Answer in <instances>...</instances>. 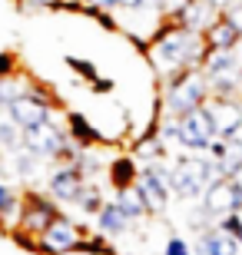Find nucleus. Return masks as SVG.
<instances>
[{
	"mask_svg": "<svg viewBox=\"0 0 242 255\" xmlns=\"http://www.w3.org/2000/svg\"><path fill=\"white\" fill-rule=\"evenodd\" d=\"M86 242V232L80 226H76L73 219H53L43 232L37 236V249L40 252H47V255H66V252H76V249H83Z\"/></svg>",
	"mask_w": 242,
	"mask_h": 255,
	"instance_id": "obj_7",
	"label": "nucleus"
},
{
	"mask_svg": "<svg viewBox=\"0 0 242 255\" xmlns=\"http://www.w3.org/2000/svg\"><path fill=\"white\" fill-rule=\"evenodd\" d=\"M70 132H66V126H60L56 120H47V123L40 126H30V129H23V149L37 152L40 159H60V152L70 146Z\"/></svg>",
	"mask_w": 242,
	"mask_h": 255,
	"instance_id": "obj_6",
	"label": "nucleus"
},
{
	"mask_svg": "<svg viewBox=\"0 0 242 255\" xmlns=\"http://www.w3.org/2000/svg\"><path fill=\"white\" fill-rule=\"evenodd\" d=\"M223 17H226V20H229V23H233V27H236V30H239V37H242V0H233V7L226 10Z\"/></svg>",
	"mask_w": 242,
	"mask_h": 255,
	"instance_id": "obj_27",
	"label": "nucleus"
},
{
	"mask_svg": "<svg viewBox=\"0 0 242 255\" xmlns=\"http://www.w3.org/2000/svg\"><path fill=\"white\" fill-rule=\"evenodd\" d=\"M206 106L219 139H242V100H209Z\"/></svg>",
	"mask_w": 242,
	"mask_h": 255,
	"instance_id": "obj_11",
	"label": "nucleus"
},
{
	"mask_svg": "<svg viewBox=\"0 0 242 255\" xmlns=\"http://www.w3.org/2000/svg\"><path fill=\"white\" fill-rule=\"evenodd\" d=\"M219 17H223V13H219L213 3H206V0H189L186 7H183L176 17H173V23L193 30V33H206V30L213 27Z\"/></svg>",
	"mask_w": 242,
	"mask_h": 255,
	"instance_id": "obj_13",
	"label": "nucleus"
},
{
	"mask_svg": "<svg viewBox=\"0 0 242 255\" xmlns=\"http://www.w3.org/2000/svg\"><path fill=\"white\" fill-rule=\"evenodd\" d=\"M0 146H3V152H17V149H23V129H20L10 116H3L0 120Z\"/></svg>",
	"mask_w": 242,
	"mask_h": 255,
	"instance_id": "obj_23",
	"label": "nucleus"
},
{
	"mask_svg": "<svg viewBox=\"0 0 242 255\" xmlns=\"http://www.w3.org/2000/svg\"><path fill=\"white\" fill-rule=\"evenodd\" d=\"M17 70H20L17 53L3 50V53H0V80H17Z\"/></svg>",
	"mask_w": 242,
	"mask_h": 255,
	"instance_id": "obj_25",
	"label": "nucleus"
},
{
	"mask_svg": "<svg viewBox=\"0 0 242 255\" xmlns=\"http://www.w3.org/2000/svg\"><path fill=\"white\" fill-rule=\"evenodd\" d=\"M80 7L86 10H100V13H113V10H120V0H80Z\"/></svg>",
	"mask_w": 242,
	"mask_h": 255,
	"instance_id": "obj_26",
	"label": "nucleus"
},
{
	"mask_svg": "<svg viewBox=\"0 0 242 255\" xmlns=\"http://www.w3.org/2000/svg\"><path fill=\"white\" fill-rule=\"evenodd\" d=\"M203 40H206V47H209V50H236V47L242 43L239 30H236L226 17L216 20L213 27H209V30L203 33Z\"/></svg>",
	"mask_w": 242,
	"mask_h": 255,
	"instance_id": "obj_17",
	"label": "nucleus"
},
{
	"mask_svg": "<svg viewBox=\"0 0 242 255\" xmlns=\"http://www.w3.org/2000/svg\"><path fill=\"white\" fill-rule=\"evenodd\" d=\"M106 206V196H103V189H100V182H90L83 189V196H80V202H76V209L83 212V216H100V209Z\"/></svg>",
	"mask_w": 242,
	"mask_h": 255,
	"instance_id": "obj_22",
	"label": "nucleus"
},
{
	"mask_svg": "<svg viewBox=\"0 0 242 255\" xmlns=\"http://www.w3.org/2000/svg\"><path fill=\"white\" fill-rule=\"evenodd\" d=\"M133 186L140 189L143 202H146V209H149V216H166L169 199H173V189H169V182H166V179H156L153 172L140 169V172H136V182H133Z\"/></svg>",
	"mask_w": 242,
	"mask_h": 255,
	"instance_id": "obj_12",
	"label": "nucleus"
},
{
	"mask_svg": "<svg viewBox=\"0 0 242 255\" xmlns=\"http://www.w3.org/2000/svg\"><path fill=\"white\" fill-rule=\"evenodd\" d=\"M216 139V126L209 116V106H199L193 113L179 116V139L176 146L183 152H206V146Z\"/></svg>",
	"mask_w": 242,
	"mask_h": 255,
	"instance_id": "obj_8",
	"label": "nucleus"
},
{
	"mask_svg": "<svg viewBox=\"0 0 242 255\" xmlns=\"http://www.w3.org/2000/svg\"><path fill=\"white\" fill-rule=\"evenodd\" d=\"M116 206L130 216V222L136 226V222H143V219L149 216V209H146V202H143V196H140V189L136 186H123V189H116Z\"/></svg>",
	"mask_w": 242,
	"mask_h": 255,
	"instance_id": "obj_20",
	"label": "nucleus"
},
{
	"mask_svg": "<svg viewBox=\"0 0 242 255\" xmlns=\"http://www.w3.org/2000/svg\"><path fill=\"white\" fill-rule=\"evenodd\" d=\"M233 179H236V186H239V189H242V169H239V172H236Z\"/></svg>",
	"mask_w": 242,
	"mask_h": 255,
	"instance_id": "obj_32",
	"label": "nucleus"
},
{
	"mask_svg": "<svg viewBox=\"0 0 242 255\" xmlns=\"http://www.w3.org/2000/svg\"><path fill=\"white\" fill-rule=\"evenodd\" d=\"M90 182H93V179H86L83 172L70 162V166H56V169L47 176V192L60 202V206H76Z\"/></svg>",
	"mask_w": 242,
	"mask_h": 255,
	"instance_id": "obj_10",
	"label": "nucleus"
},
{
	"mask_svg": "<svg viewBox=\"0 0 242 255\" xmlns=\"http://www.w3.org/2000/svg\"><path fill=\"white\" fill-rule=\"evenodd\" d=\"M216 179H219L216 166L206 156L189 152V156H176V159L169 162V189L183 202H199Z\"/></svg>",
	"mask_w": 242,
	"mask_h": 255,
	"instance_id": "obj_2",
	"label": "nucleus"
},
{
	"mask_svg": "<svg viewBox=\"0 0 242 255\" xmlns=\"http://www.w3.org/2000/svg\"><path fill=\"white\" fill-rule=\"evenodd\" d=\"M0 156H3V146H0Z\"/></svg>",
	"mask_w": 242,
	"mask_h": 255,
	"instance_id": "obj_33",
	"label": "nucleus"
},
{
	"mask_svg": "<svg viewBox=\"0 0 242 255\" xmlns=\"http://www.w3.org/2000/svg\"><path fill=\"white\" fill-rule=\"evenodd\" d=\"M10 166H13V172H17V179H33L40 172V166H43V159H40L37 152H30V149H17V152H10Z\"/></svg>",
	"mask_w": 242,
	"mask_h": 255,
	"instance_id": "obj_21",
	"label": "nucleus"
},
{
	"mask_svg": "<svg viewBox=\"0 0 242 255\" xmlns=\"http://www.w3.org/2000/svg\"><path fill=\"white\" fill-rule=\"evenodd\" d=\"M146 53H149L153 70L169 80V76L183 73V70H203V60L209 53V47H206L203 33H193V30L166 20V27H159L156 37L149 40Z\"/></svg>",
	"mask_w": 242,
	"mask_h": 255,
	"instance_id": "obj_1",
	"label": "nucleus"
},
{
	"mask_svg": "<svg viewBox=\"0 0 242 255\" xmlns=\"http://www.w3.org/2000/svg\"><path fill=\"white\" fill-rule=\"evenodd\" d=\"M66 63L73 66L76 73H83L86 80H96V66H93V63H86V60H76V57H66Z\"/></svg>",
	"mask_w": 242,
	"mask_h": 255,
	"instance_id": "obj_28",
	"label": "nucleus"
},
{
	"mask_svg": "<svg viewBox=\"0 0 242 255\" xmlns=\"http://www.w3.org/2000/svg\"><path fill=\"white\" fill-rule=\"evenodd\" d=\"M7 116L20 129H30V126H40V123H47V120H56V103L43 86L27 83L23 93H17L7 103Z\"/></svg>",
	"mask_w": 242,
	"mask_h": 255,
	"instance_id": "obj_4",
	"label": "nucleus"
},
{
	"mask_svg": "<svg viewBox=\"0 0 242 255\" xmlns=\"http://www.w3.org/2000/svg\"><path fill=\"white\" fill-rule=\"evenodd\" d=\"M209 80H206L203 70H183V73L169 76L166 80V96H163V103H166V113L169 116H186L193 110L209 103Z\"/></svg>",
	"mask_w": 242,
	"mask_h": 255,
	"instance_id": "obj_3",
	"label": "nucleus"
},
{
	"mask_svg": "<svg viewBox=\"0 0 242 255\" xmlns=\"http://www.w3.org/2000/svg\"><path fill=\"white\" fill-rule=\"evenodd\" d=\"M163 255H196V249L189 246L183 236H176V232H173V236L166 239V246H163Z\"/></svg>",
	"mask_w": 242,
	"mask_h": 255,
	"instance_id": "obj_24",
	"label": "nucleus"
},
{
	"mask_svg": "<svg viewBox=\"0 0 242 255\" xmlns=\"http://www.w3.org/2000/svg\"><path fill=\"white\" fill-rule=\"evenodd\" d=\"M186 3H189V0H166V3H163V20H173Z\"/></svg>",
	"mask_w": 242,
	"mask_h": 255,
	"instance_id": "obj_29",
	"label": "nucleus"
},
{
	"mask_svg": "<svg viewBox=\"0 0 242 255\" xmlns=\"http://www.w3.org/2000/svg\"><path fill=\"white\" fill-rule=\"evenodd\" d=\"M236 70H242V66H239V53H236V50H209V53H206V60H203L206 80L236 73Z\"/></svg>",
	"mask_w": 242,
	"mask_h": 255,
	"instance_id": "obj_18",
	"label": "nucleus"
},
{
	"mask_svg": "<svg viewBox=\"0 0 242 255\" xmlns=\"http://www.w3.org/2000/svg\"><path fill=\"white\" fill-rule=\"evenodd\" d=\"M199 209H203L206 216L213 219V226L219 222L223 216H233V212H242V189L236 186V179H219L206 189V196L199 199Z\"/></svg>",
	"mask_w": 242,
	"mask_h": 255,
	"instance_id": "obj_9",
	"label": "nucleus"
},
{
	"mask_svg": "<svg viewBox=\"0 0 242 255\" xmlns=\"http://www.w3.org/2000/svg\"><path fill=\"white\" fill-rule=\"evenodd\" d=\"M20 216H23V192H17L10 182L0 179V226L17 232Z\"/></svg>",
	"mask_w": 242,
	"mask_h": 255,
	"instance_id": "obj_16",
	"label": "nucleus"
},
{
	"mask_svg": "<svg viewBox=\"0 0 242 255\" xmlns=\"http://www.w3.org/2000/svg\"><path fill=\"white\" fill-rule=\"evenodd\" d=\"M163 3H166V0H146V7L153 10V13H159V17H163Z\"/></svg>",
	"mask_w": 242,
	"mask_h": 255,
	"instance_id": "obj_31",
	"label": "nucleus"
},
{
	"mask_svg": "<svg viewBox=\"0 0 242 255\" xmlns=\"http://www.w3.org/2000/svg\"><path fill=\"white\" fill-rule=\"evenodd\" d=\"M66 132H70V139H73L76 146H83V149H93L96 142L103 139L100 132H96V126L90 123L83 113H66Z\"/></svg>",
	"mask_w": 242,
	"mask_h": 255,
	"instance_id": "obj_19",
	"label": "nucleus"
},
{
	"mask_svg": "<svg viewBox=\"0 0 242 255\" xmlns=\"http://www.w3.org/2000/svg\"><path fill=\"white\" fill-rule=\"evenodd\" d=\"M60 202H56L50 192H37V189H27L23 192V216H20V229L17 232H23V236H33L37 239L43 229L53 222V219H60L63 212H60Z\"/></svg>",
	"mask_w": 242,
	"mask_h": 255,
	"instance_id": "obj_5",
	"label": "nucleus"
},
{
	"mask_svg": "<svg viewBox=\"0 0 242 255\" xmlns=\"http://www.w3.org/2000/svg\"><path fill=\"white\" fill-rule=\"evenodd\" d=\"M120 10H130V13H140V10H146V0H120Z\"/></svg>",
	"mask_w": 242,
	"mask_h": 255,
	"instance_id": "obj_30",
	"label": "nucleus"
},
{
	"mask_svg": "<svg viewBox=\"0 0 242 255\" xmlns=\"http://www.w3.org/2000/svg\"><path fill=\"white\" fill-rule=\"evenodd\" d=\"M130 229H133V222H130V216L116 206V199H113V202H106V206L100 209V216H96V232H100L103 239L126 236Z\"/></svg>",
	"mask_w": 242,
	"mask_h": 255,
	"instance_id": "obj_15",
	"label": "nucleus"
},
{
	"mask_svg": "<svg viewBox=\"0 0 242 255\" xmlns=\"http://www.w3.org/2000/svg\"><path fill=\"white\" fill-rule=\"evenodd\" d=\"M196 255H242V246L236 242L233 236H226L223 229H203L199 232V239H196Z\"/></svg>",
	"mask_w": 242,
	"mask_h": 255,
	"instance_id": "obj_14",
	"label": "nucleus"
}]
</instances>
